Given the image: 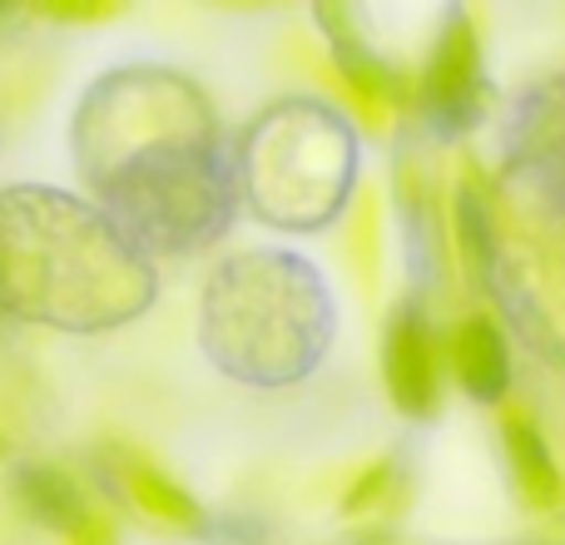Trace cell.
<instances>
[{"instance_id": "obj_7", "label": "cell", "mask_w": 565, "mask_h": 545, "mask_svg": "<svg viewBox=\"0 0 565 545\" xmlns=\"http://www.w3.org/2000/svg\"><path fill=\"white\" fill-rule=\"evenodd\" d=\"M15 496H20V506L30 511V521H40V526H50V531H65V536H75L89 516L79 481L60 467H20Z\"/></svg>"}, {"instance_id": "obj_2", "label": "cell", "mask_w": 565, "mask_h": 545, "mask_svg": "<svg viewBox=\"0 0 565 545\" xmlns=\"http://www.w3.org/2000/svg\"><path fill=\"white\" fill-rule=\"evenodd\" d=\"M422 105L437 125L461 129L471 125L481 105V40L477 25L467 15H451V25L441 30L437 50H431L427 70H422Z\"/></svg>"}, {"instance_id": "obj_4", "label": "cell", "mask_w": 565, "mask_h": 545, "mask_svg": "<svg viewBox=\"0 0 565 545\" xmlns=\"http://www.w3.org/2000/svg\"><path fill=\"white\" fill-rule=\"evenodd\" d=\"M109 461H115L119 491L129 496V506H135L139 516H149L154 526H169V531H189V536L204 531V506H199L174 477H164L154 461H145L129 447H115Z\"/></svg>"}, {"instance_id": "obj_6", "label": "cell", "mask_w": 565, "mask_h": 545, "mask_svg": "<svg viewBox=\"0 0 565 545\" xmlns=\"http://www.w3.org/2000/svg\"><path fill=\"white\" fill-rule=\"evenodd\" d=\"M501 437H507V457L511 471H516L521 496L531 501L536 511H561L565 506V477L551 457L541 427L531 421V412H507L501 417Z\"/></svg>"}, {"instance_id": "obj_11", "label": "cell", "mask_w": 565, "mask_h": 545, "mask_svg": "<svg viewBox=\"0 0 565 545\" xmlns=\"http://www.w3.org/2000/svg\"><path fill=\"white\" fill-rule=\"evenodd\" d=\"M45 15H55V20H105V15H115V6H40Z\"/></svg>"}, {"instance_id": "obj_9", "label": "cell", "mask_w": 565, "mask_h": 545, "mask_svg": "<svg viewBox=\"0 0 565 545\" xmlns=\"http://www.w3.org/2000/svg\"><path fill=\"white\" fill-rule=\"evenodd\" d=\"M392 487V461H372V467H362L358 477H352V487L342 491V516H362V511H372L382 496H387Z\"/></svg>"}, {"instance_id": "obj_10", "label": "cell", "mask_w": 565, "mask_h": 545, "mask_svg": "<svg viewBox=\"0 0 565 545\" xmlns=\"http://www.w3.org/2000/svg\"><path fill=\"white\" fill-rule=\"evenodd\" d=\"M70 545H119V536H115V526H109V516H95V511H89L85 526L70 536Z\"/></svg>"}, {"instance_id": "obj_8", "label": "cell", "mask_w": 565, "mask_h": 545, "mask_svg": "<svg viewBox=\"0 0 565 545\" xmlns=\"http://www.w3.org/2000/svg\"><path fill=\"white\" fill-rule=\"evenodd\" d=\"M457 244H461V258H467L471 272L487 268L491 258V204H487V189L477 184V169H467L457 189Z\"/></svg>"}, {"instance_id": "obj_1", "label": "cell", "mask_w": 565, "mask_h": 545, "mask_svg": "<svg viewBox=\"0 0 565 545\" xmlns=\"http://www.w3.org/2000/svg\"><path fill=\"white\" fill-rule=\"evenodd\" d=\"M382 377L407 417H431L441 402V348L417 308H397L382 338Z\"/></svg>"}, {"instance_id": "obj_3", "label": "cell", "mask_w": 565, "mask_h": 545, "mask_svg": "<svg viewBox=\"0 0 565 545\" xmlns=\"http://www.w3.org/2000/svg\"><path fill=\"white\" fill-rule=\"evenodd\" d=\"M318 25L328 30V40H332V60H338L342 79H348V89L358 95V105L367 109L372 125H382L387 105H397V99H402V79H397V70H392L387 60L372 55L367 40H358V30H352L348 10H338V6H318Z\"/></svg>"}, {"instance_id": "obj_12", "label": "cell", "mask_w": 565, "mask_h": 545, "mask_svg": "<svg viewBox=\"0 0 565 545\" xmlns=\"http://www.w3.org/2000/svg\"><path fill=\"white\" fill-rule=\"evenodd\" d=\"M6 451H10V441H6V431H0V457H6Z\"/></svg>"}, {"instance_id": "obj_5", "label": "cell", "mask_w": 565, "mask_h": 545, "mask_svg": "<svg viewBox=\"0 0 565 545\" xmlns=\"http://www.w3.org/2000/svg\"><path fill=\"white\" fill-rule=\"evenodd\" d=\"M451 367H457L461 387L477 402H501L511 387V348L501 338V328L481 312L457 322L451 332Z\"/></svg>"}]
</instances>
